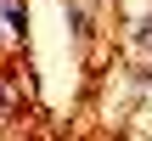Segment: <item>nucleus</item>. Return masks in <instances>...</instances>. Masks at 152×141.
Segmentation results:
<instances>
[{
    "mask_svg": "<svg viewBox=\"0 0 152 141\" xmlns=\"http://www.w3.org/2000/svg\"><path fill=\"white\" fill-rule=\"evenodd\" d=\"M135 45H141V51H152V11L135 23Z\"/></svg>",
    "mask_w": 152,
    "mask_h": 141,
    "instance_id": "1",
    "label": "nucleus"
},
{
    "mask_svg": "<svg viewBox=\"0 0 152 141\" xmlns=\"http://www.w3.org/2000/svg\"><path fill=\"white\" fill-rule=\"evenodd\" d=\"M0 6H6V0H0Z\"/></svg>",
    "mask_w": 152,
    "mask_h": 141,
    "instance_id": "2",
    "label": "nucleus"
}]
</instances>
